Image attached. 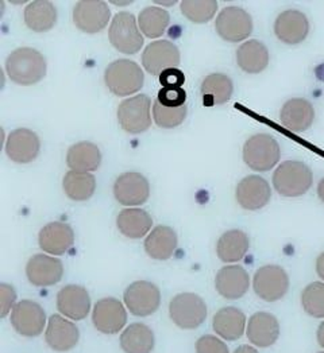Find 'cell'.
Returning a JSON list of instances; mask_svg holds the SVG:
<instances>
[{"label":"cell","mask_w":324,"mask_h":353,"mask_svg":"<svg viewBox=\"0 0 324 353\" xmlns=\"http://www.w3.org/2000/svg\"><path fill=\"white\" fill-rule=\"evenodd\" d=\"M142 65L153 76H161L180 65V50L171 41L151 42L142 54Z\"/></svg>","instance_id":"18"},{"label":"cell","mask_w":324,"mask_h":353,"mask_svg":"<svg viewBox=\"0 0 324 353\" xmlns=\"http://www.w3.org/2000/svg\"><path fill=\"white\" fill-rule=\"evenodd\" d=\"M151 100L146 94H137L120 103L118 121L120 127L130 134H142L151 125Z\"/></svg>","instance_id":"11"},{"label":"cell","mask_w":324,"mask_h":353,"mask_svg":"<svg viewBox=\"0 0 324 353\" xmlns=\"http://www.w3.org/2000/svg\"><path fill=\"white\" fill-rule=\"evenodd\" d=\"M281 124L295 132L301 134L311 128L315 121V108L314 105L303 97H295L288 100L280 112Z\"/></svg>","instance_id":"25"},{"label":"cell","mask_w":324,"mask_h":353,"mask_svg":"<svg viewBox=\"0 0 324 353\" xmlns=\"http://www.w3.org/2000/svg\"><path fill=\"white\" fill-rule=\"evenodd\" d=\"M289 286V275L281 265H263L253 276V290L265 302L280 301L288 293Z\"/></svg>","instance_id":"6"},{"label":"cell","mask_w":324,"mask_h":353,"mask_svg":"<svg viewBox=\"0 0 324 353\" xmlns=\"http://www.w3.org/2000/svg\"><path fill=\"white\" fill-rule=\"evenodd\" d=\"M17 303V293L14 288L8 283H0V317L6 319L11 314Z\"/></svg>","instance_id":"42"},{"label":"cell","mask_w":324,"mask_h":353,"mask_svg":"<svg viewBox=\"0 0 324 353\" xmlns=\"http://www.w3.org/2000/svg\"><path fill=\"white\" fill-rule=\"evenodd\" d=\"M318 353H324V352H318Z\"/></svg>","instance_id":"48"},{"label":"cell","mask_w":324,"mask_h":353,"mask_svg":"<svg viewBox=\"0 0 324 353\" xmlns=\"http://www.w3.org/2000/svg\"><path fill=\"white\" fill-rule=\"evenodd\" d=\"M316 340H318V344L324 350V321H322L321 325L318 326V330H316Z\"/></svg>","instance_id":"46"},{"label":"cell","mask_w":324,"mask_h":353,"mask_svg":"<svg viewBox=\"0 0 324 353\" xmlns=\"http://www.w3.org/2000/svg\"><path fill=\"white\" fill-rule=\"evenodd\" d=\"M171 22L169 12L160 7H146L138 17L141 31L149 38L161 37Z\"/></svg>","instance_id":"36"},{"label":"cell","mask_w":324,"mask_h":353,"mask_svg":"<svg viewBox=\"0 0 324 353\" xmlns=\"http://www.w3.org/2000/svg\"><path fill=\"white\" fill-rule=\"evenodd\" d=\"M215 289L225 299H239L250 289L249 272L240 265L222 267L215 276Z\"/></svg>","instance_id":"22"},{"label":"cell","mask_w":324,"mask_h":353,"mask_svg":"<svg viewBox=\"0 0 324 353\" xmlns=\"http://www.w3.org/2000/svg\"><path fill=\"white\" fill-rule=\"evenodd\" d=\"M177 244L176 231L168 225H158L145 239L144 247L151 259L168 261L176 252Z\"/></svg>","instance_id":"27"},{"label":"cell","mask_w":324,"mask_h":353,"mask_svg":"<svg viewBox=\"0 0 324 353\" xmlns=\"http://www.w3.org/2000/svg\"><path fill=\"white\" fill-rule=\"evenodd\" d=\"M157 100L165 107L178 108L185 105L187 93L182 88H162L158 92Z\"/></svg>","instance_id":"41"},{"label":"cell","mask_w":324,"mask_h":353,"mask_svg":"<svg viewBox=\"0 0 324 353\" xmlns=\"http://www.w3.org/2000/svg\"><path fill=\"white\" fill-rule=\"evenodd\" d=\"M276 37L287 45H298L309 34V21L307 15L298 10L283 11L274 22Z\"/></svg>","instance_id":"21"},{"label":"cell","mask_w":324,"mask_h":353,"mask_svg":"<svg viewBox=\"0 0 324 353\" xmlns=\"http://www.w3.org/2000/svg\"><path fill=\"white\" fill-rule=\"evenodd\" d=\"M236 199L246 210H260L270 203L271 189L264 176H245L236 185Z\"/></svg>","instance_id":"15"},{"label":"cell","mask_w":324,"mask_h":353,"mask_svg":"<svg viewBox=\"0 0 324 353\" xmlns=\"http://www.w3.org/2000/svg\"><path fill=\"white\" fill-rule=\"evenodd\" d=\"M312 170L301 161H285L273 174V186L283 197L304 196L312 186Z\"/></svg>","instance_id":"2"},{"label":"cell","mask_w":324,"mask_h":353,"mask_svg":"<svg viewBox=\"0 0 324 353\" xmlns=\"http://www.w3.org/2000/svg\"><path fill=\"white\" fill-rule=\"evenodd\" d=\"M315 267H316V274H318V276L324 282V252H322V254L318 256Z\"/></svg>","instance_id":"44"},{"label":"cell","mask_w":324,"mask_h":353,"mask_svg":"<svg viewBox=\"0 0 324 353\" xmlns=\"http://www.w3.org/2000/svg\"><path fill=\"white\" fill-rule=\"evenodd\" d=\"M14 330L23 337H38L46 330L48 319L44 307L30 299L19 301L10 316Z\"/></svg>","instance_id":"8"},{"label":"cell","mask_w":324,"mask_h":353,"mask_svg":"<svg viewBox=\"0 0 324 353\" xmlns=\"http://www.w3.org/2000/svg\"><path fill=\"white\" fill-rule=\"evenodd\" d=\"M39 248L53 256L66 254L75 244V231L66 223L55 221L46 224L38 235Z\"/></svg>","instance_id":"23"},{"label":"cell","mask_w":324,"mask_h":353,"mask_svg":"<svg viewBox=\"0 0 324 353\" xmlns=\"http://www.w3.org/2000/svg\"><path fill=\"white\" fill-rule=\"evenodd\" d=\"M46 59L38 50L19 48L6 59V70L11 81L29 87L39 83L46 76Z\"/></svg>","instance_id":"1"},{"label":"cell","mask_w":324,"mask_h":353,"mask_svg":"<svg viewBox=\"0 0 324 353\" xmlns=\"http://www.w3.org/2000/svg\"><path fill=\"white\" fill-rule=\"evenodd\" d=\"M281 158L278 142L269 134H257L249 138L243 146V161L254 172L271 170Z\"/></svg>","instance_id":"4"},{"label":"cell","mask_w":324,"mask_h":353,"mask_svg":"<svg viewBox=\"0 0 324 353\" xmlns=\"http://www.w3.org/2000/svg\"><path fill=\"white\" fill-rule=\"evenodd\" d=\"M119 343L124 353H151L155 345V337L148 325L134 323L122 332Z\"/></svg>","instance_id":"30"},{"label":"cell","mask_w":324,"mask_h":353,"mask_svg":"<svg viewBox=\"0 0 324 353\" xmlns=\"http://www.w3.org/2000/svg\"><path fill=\"white\" fill-rule=\"evenodd\" d=\"M234 353H258L257 348L254 345H250V344H243V345H239L236 348Z\"/></svg>","instance_id":"45"},{"label":"cell","mask_w":324,"mask_h":353,"mask_svg":"<svg viewBox=\"0 0 324 353\" xmlns=\"http://www.w3.org/2000/svg\"><path fill=\"white\" fill-rule=\"evenodd\" d=\"M92 324L103 334H118L127 324V310L117 298H103L93 306Z\"/></svg>","instance_id":"12"},{"label":"cell","mask_w":324,"mask_h":353,"mask_svg":"<svg viewBox=\"0 0 324 353\" xmlns=\"http://www.w3.org/2000/svg\"><path fill=\"white\" fill-rule=\"evenodd\" d=\"M111 11L106 1L83 0L73 8V22L76 28L87 34H96L108 25Z\"/></svg>","instance_id":"13"},{"label":"cell","mask_w":324,"mask_h":353,"mask_svg":"<svg viewBox=\"0 0 324 353\" xmlns=\"http://www.w3.org/2000/svg\"><path fill=\"white\" fill-rule=\"evenodd\" d=\"M26 276L32 286H55L64 276V265L55 256H49L46 254H37L31 256L28 262Z\"/></svg>","instance_id":"16"},{"label":"cell","mask_w":324,"mask_h":353,"mask_svg":"<svg viewBox=\"0 0 324 353\" xmlns=\"http://www.w3.org/2000/svg\"><path fill=\"white\" fill-rule=\"evenodd\" d=\"M123 301L133 316L149 317L160 309L161 292L149 281H137L124 290Z\"/></svg>","instance_id":"9"},{"label":"cell","mask_w":324,"mask_h":353,"mask_svg":"<svg viewBox=\"0 0 324 353\" xmlns=\"http://www.w3.org/2000/svg\"><path fill=\"white\" fill-rule=\"evenodd\" d=\"M247 327L246 314L234 306L222 307L218 310L212 320V329L220 339L226 341H236L245 333Z\"/></svg>","instance_id":"26"},{"label":"cell","mask_w":324,"mask_h":353,"mask_svg":"<svg viewBox=\"0 0 324 353\" xmlns=\"http://www.w3.org/2000/svg\"><path fill=\"white\" fill-rule=\"evenodd\" d=\"M215 29L222 39L236 43L251 35L253 19L250 14L240 7H226L216 17Z\"/></svg>","instance_id":"10"},{"label":"cell","mask_w":324,"mask_h":353,"mask_svg":"<svg viewBox=\"0 0 324 353\" xmlns=\"http://www.w3.org/2000/svg\"><path fill=\"white\" fill-rule=\"evenodd\" d=\"M303 310L314 317L324 320V282H312L301 293Z\"/></svg>","instance_id":"37"},{"label":"cell","mask_w":324,"mask_h":353,"mask_svg":"<svg viewBox=\"0 0 324 353\" xmlns=\"http://www.w3.org/2000/svg\"><path fill=\"white\" fill-rule=\"evenodd\" d=\"M270 61L269 50L258 39H251L240 45L236 50L238 66L249 74H258L264 72Z\"/></svg>","instance_id":"28"},{"label":"cell","mask_w":324,"mask_h":353,"mask_svg":"<svg viewBox=\"0 0 324 353\" xmlns=\"http://www.w3.org/2000/svg\"><path fill=\"white\" fill-rule=\"evenodd\" d=\"M202 94L207 105L226 104L234 92L233 81L223 73H212L207 76L202 83Z\"/></svg>","instance_id":"34"},{"label":"cell","mask_w":324,"mask_h":353,"mask_svg":"<svg viewBox=\"0 0 324 353\" xmlns=\"http://www.w3.org/2000/svg\"><path fill=\"white\" fill-rule=\"evenodd\" d=\"M195 350L196 353H230V348L225 340L213 334L202 336L196 341Z\"/></svg>","instance_id":"40"},{"label":"cell","mask_w":324,"mask_h":353,"mask_svg":"<svg viewBox=\"0 0 324 353\" xmlns=\"http://www.w3.org/2000/svg\"><path fill=\"white\" fill-rule=\"evenodd\" d=\"M80 340V330L75 323L61 314H53L45 330V341L55 352H69Z\"/></svg>","instance_id":"14"},{"label":"cell","mask_w":324,"mask_h":353,"mask_svg":"<svg viewBox=\"0 0 324 353\" xmlns=\"http://www.w3.org/2000/svg\"><path fill=\"white\" fill-rule=\"evenodd\" d=\"M250 248V237L240 230H230L219 237L216 243L218 258L225 263L242 261Z\"/></svg>","instance_id":"29"},{"label":"cell","mask_w":324,"mask_h":353,"mask_svg":"<svg viewBox=\"0 0 324 353\" xmlns=\"http://www.w3.org/2000/svg\"><path fill=\"white\" fill-rule=\"evenodd\" d=\"M62 188L70 200L87 201L96 190V179L89 173H77L70 170L64 176Z\"/></svg>","instance_id":"35"},{"label":"cell","mask_w":324,"mask_h":353,"mask_svg":"<svg viewBox=\"0 0 324 353\" xmlns=\"http://www.w3.org/2000/svg\"><path fill=\"white\" fill-rule=\"evenodd\" d=\"M57 310L70 321H82L90 312V298L83 286L68 285L57 294Z\"/></svg>","instance_id":"20"},{"label":"cell","mask_w":324,"mask_h":353,"mask_svg":"<svg viewBox=\"0 0 324 353\" xmlns=\"http://www.w3.org/2000/svg\"><path fill=\"white\" fill-rule=\"evenodd\" d=\"M162 88H182L185 76L180 69H168L160 76Z\"/></svg>","instance_id":"43"},{"label":"cell","mask_w":324,"mask_h":353,"mask_svg":"<svg viewBox=\"0 0 324 353\" xmlns=\"http://www.w3.org/2000/svg\"><path fill=\"white\" fill-rule=\"evenodd\" d=\"M66 163L70 170L77 173L95 172L102 163V152L90 142H79L68 150Z\"/></svg>","instance_id":"32"},{"label":"cell","mask_w":324,"mask_h":353,"mask_svg":"<svg viewBox=\"0 0 324 353\" xmlns=\"http://www.w3.org/2000/svg\"><path fill=\"white\" fill-rule=\"evenodd\" d=\"M153 219L146 210L140 208L123 209L117 217L119 232L128 239H141L150 234Z\"/></svg>","instance_id":"31"},{"label":"cell","mask_w":324,"mask_h":353,"mask_svg":"<svg viewBox=\"0 0 324 353\" xmlns=\"http://www.w3.org/2000/svg\"><path fill=\"white\" fill-rule=\"evenodd\" d=\"M57 22V10L52 1L35 0L25 8V23L35 32H46Z\"/></svg>","instance_id":"33"},{"label":"cell","mask_w":324,"mask_h":353,"mask_svg":"<svg viewBox=\"0 0 324 353\" xmlns=\"http://www.w3.org/2000/svg\"><path fill=\"white\" fill-rule=\"evenodd\" d=\"M218 10V3L215 0H184L181 1V12L187 19L193 23L209 22Z\"/></svg>","instance_id":"38"},{"label":"cell","mask_w":324,"mask_h":353,"mask_svg":"<svg viewBox=\"0 0 324 353\" xmlns=\"http://www.w3.org/2000/svg\"><path fill=\"white\" fill-rule=\"evenodd\" d=\"M153 118L161 128H175L178 127L187 118V105L171 108L162 105L158 100L154 101L153 105Z\"/></svg>","instance_id":"39"},{"label":"cell","mask_w":324,"mask_h":353,"mask_svg":"<svg viewBox=\"0 0 324 353\" xmlns=\"http://www.w3.org/2000/svg\"><path fill=\"white\" fill-rule=\"evenodd\" d=\"M41 150V141L38 135L28 130L18 128L12 131L6 143V152L8 158L15 163H30L32 162Z\"/></svg>","instance_id":"24"},{"label":"cell","mask_w":324,"mask_h":353,"mask_svg":"<svg viewBox=\"0 0 324 353\" xmlns=\"http://www.w3.org/2000/svg\"><path fill=\"white\" fill-rule=\"evenodd\" d=\"M316 192H318V197L321 199V201L324 203V176L319 181V185H318Z\"/></svg>","instance_id":"47"},{"label":"cell","mask_w":324,"mask_h":353,"mask_svg":"<svg viewBox=\"0 0 324 353\" xmlns=\"http://www.w3.org/2000/svg\"><path fill=\"white\" fill-rule=\"evenodd\" d=\"M107 88L115 96L134 94L144 87L145 76L138 63L130 59H117L111 62L104 73Z\"/></svg>","instance_id":"3"},{"label":"cell","mask_w":324,"mask_h":353,"mask_svg":"<svg viewBox=\"0 0 324 353\" xmlns=\"http://www.w3.org/2000/svg\"><path fill=\"white\" fill-rule=\"evenodd\" d=\"M281 326L277 317L267 312L254 313L246 327L249 343L256 348H269L274 345L280 337Z\"/></svg>","instance_id":"19"},{"label":"cell","mask_w":324,"mask_h":353,"mask_svg":"<svg viewBox=\"0 0 324 353\" xmlns=\"http://www.w3.org/2000/svg\"><path fill=\"white\" fill-rule=\"evenodd\" d=\"M113 46L124 54H137L144 46V37L137 26L135 17L130 12H118L108 31Z\"/></svg>","instance_id":"7"},{"label":"cell","mask_w":324,"mask_h":353,"mask_svg":"<svg viewBox=\"0 0 324 353\" xmlns=\"http://www.w3.org/2000/svg\"><path fill=\"white\" fill-rule=\"evenodd\" d=\"M206 301L195 293H181L169 303V317L173 324L184 330H193L207 320Z\"/></svg>","instance_id":"5"},{"label":"cell","mask_w":324,"mask_h":353,"mask_svg":"<svg viewBox=\"0 0 324 353\" xmlns=\"http://www.w3.org/2000/svg\"><path fill=\"white\" fill-rule=\"evenodd\" d=\"M114 196L122 205L138 206L145 204L150 196V185L146 176L135 172L119 176L114 183Z\"/></svg>","instance_id":"17"}]
</instances>
